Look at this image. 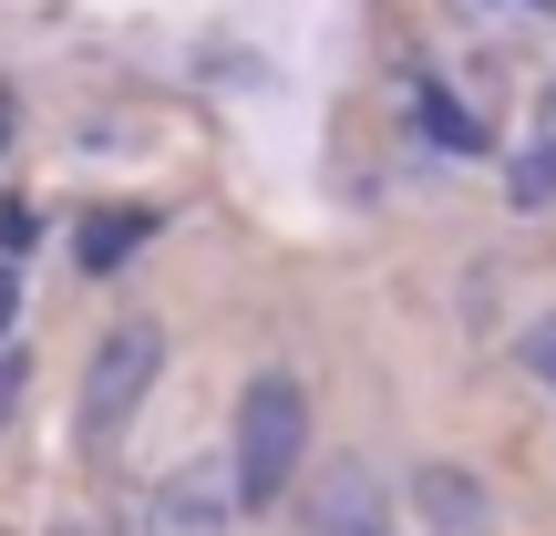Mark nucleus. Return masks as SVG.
Returning a JSON list of instances; mask_svg holds the SVG:
<instances>
[{"instance_id":"39448f33","label":"nucleus","mask_w":556,"mask_h":536,"mask_svg":"<svg viewBox=\"0 0 556 536\" xmlns=\"http://www.w3.org/2000/svg\"><path fill=\"white\" fill-rule=\"evenodd\" d=\"M299 536H402V496L371 475L361 454H340L330 475H319L309 516H299Z\"/></svg>"},{"instance_id":"6e6552de","label":"nucleus","mask_w":556,"mask_h":536,"mask_svg":"<svg viewBox=\"0 0 556 536\" xmlns=\"http://www.w3.org/2000/svg\"><path fill=\"white\" fill-rule=\"evenodd\" d=\"M505 197H516V207H556V83L536 94V124H526V145L505 155Z\"/></svg>"},{"instance_id":"f257e3e1","label":"nucleus","mask_w":556,"mask_h":536,"mask_svg":"<svg viewBox=\"0 0 556 536\" xmlns=\"http://www.w3.org/2000/svg\"><path fill=\"white\" fill-rule=\"evenodd\" d=\"M309 434H319V402L289 361H258L238 382V413H227V485H238V516H268V506L299 496L309 475Z\"/></svg>"},{"instance_id":"2eb2a0df","label":"nucleus","mask_w":556,"mask_h":536,"mask_svg":"<svg viewBox=\"0 0 556 536\" xmlns=\"http://www.w3.org/2000/svg\"><path fill=\"white\" fill-rule=\"evenodd\" d=\"M0 135H11V94H0Z\"/></svg>"},{"instance_id":"9d476101","label":"nucleus","mask_w":556,"mask_h":536,"mask_svg":"<svg viewBox=\"0 0 556 536\" xmlns=\"http://www.w3.org/2000/svg\"><path fill=\"white\" fill-rule=\"evenodd\" d=\"M31 238H41V217H31V207H0V259H31Z\"/></svg>"},{"instance_id":"20e7f679","label":"nucleus","mask_w":556,"mask_h":536,"mask_svg":"<svg viewBox=\"0 0 556 536\" xmlns=\"http://www.w3.org/2000/svg\"><path fill=\"white\" fill-rule=\"evenodd\" d=\"M402 506H413L422 536H495V475L464 454H422L402 475Z\"/></svg>"},{"instance_id":"9b49d317","label":"nucleus","mask_w":556,"mask_h":536,"mask_svg":"<svg viewBox=\"0 0 556 536\" xmlns=\"http://www.w3.org/2000/svg\"><path fill=\"white\" fill-rule=\"evenodd\" d=\"M21 392H31V351H21V340H11V351H0V423L21 413Z\"/></svg>"},{"instance_id":"423d86ee","label":"nucleus","mask_w":556,"mask_h":536,"mask_svg":"<svg viewBox=\"0 0 556 536\" xmlns=\"http://www.w3.org/2000/svg\"><path fill=\"white\" fill-rule=\"evenodd\" d=\"M402 114H413V135L433 145V155H464V165L484 155V124L464 114V94L433 73V62H413V73H402Z\"/></svg>"},{"instance_id":"ddd939ff","label":"nucleus","mask_w":556,"mask_h":536,"mask_svg":"<svg viewBox=\"0 0 556 536\" xmlns=\"http://www.w3.org/2000/svg\"><path fill=\"white\" fill-rule=\"evenodd\" d=\"M475 11H526V21H556V0H475Z\"/></svg>"},{"instance_id":"0eeeda50","label":"nucleus","mask_w":556,"mask_h":536,"mask_svg":"<svg viewBox=\"0 0 556 536\" xmlns=\"http://www.w3.org/2000/svg\"><path fill=\"white\" fill-rule=\"evenodd\" d=\"M155 207H135V197H124V207H83V227H73V269L83 278H114V269H135L144 259V248H155Z\"/></svg>"},{"instance_id":"7ed1b4c3","label":"nucleus","mask_w":556,"mask_h":536,"mask_svg":"<svg viewBox=\"0 0 556 536\" xmlns=\"http://www.w3.org/2000/svg\"><path fill=\"white\" fill-rule=\"evenodd\" d=\"M135 536H238V485L227 454H186L135 496Z\"/></svg>"},{"instance_id":"4468645a","label":"nucleus","mask_w":556,"mask_h":536,"mask_svg":"<svg viewBox=\"0 0 556 536\" xmlns=\"http://www.w3.org/2000/svg\"><path fill=\"white\" fill-rule=\"evenodd\" d=\"M41 536H103L93 516H52V526H41Z\"/></svg>"},{"instance_id":"f03ea898","label":"nucleus","mask_w":556,"mask_h":536,"mask_svg":"<svg viewBox=\"0 0 556 536\" xmlns=\"http://www.w3.org/2000/svg\"><path fill=\"white\" fill-rule=\"evenodd\" d=\"M165 320L155 310H124L114 331H93V351H83V392H73V434L83 444H124L135 434V413L155 402V382H165Z\"/></svg>"},{"instance_id":"f8f14e48","label":"nucleus","mask_w":556,"mask_h":536,"mask_svg":"<svg viewBox=\"0 0 556 536\" xmlns=\"http://www.w3.org/2000/svg\"><path fill=\"white\" fill-rule=\"evenodd\" d=\"M21 340V259H0V351Z\"/></svg>"},{"instance_id":"1a4fd4ad","label":"nucleus","mask_w":556,"mask_h":536,"mask_svg":"<svg viewBox=\"0 0 556 536\" xmlns=\"http://www.w3.org/2000/svg\"><path fill=\"white\" fill-rule=\"evenodd\" d=\"M516 372H526V382H536V392L556 402V310H536V320L516 331Z\"/></svg>"}]
</instances>
